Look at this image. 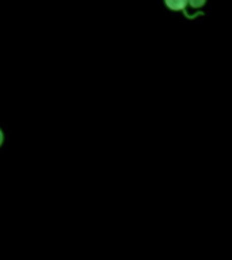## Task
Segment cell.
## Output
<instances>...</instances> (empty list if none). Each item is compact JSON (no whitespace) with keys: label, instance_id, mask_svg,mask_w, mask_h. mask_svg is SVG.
Segmentation results:
<instances>
[{"label":"cell","instance_id":"obj_1","mask_svg":"<svg viewBox=\"0 0 232 260\" xmlns=\"http://www.w3.org/2000/svg\"><path fill=\"white\" fill-rule=\"evenodd\" d=\"M166 4L172 10H182L186 6V2H166Z\"/></svg>","mask_w":232,"mask_h":260},{"label":"cell","instance_id":"obj_2","mask_svg":"<svg viewBox=\"0 0 232 260\" xmlns=\"http://www.w3.org/2000/svg\"><path fill=\"white\" fill-rule=\"evenodd\" d=\"M3 141H4V134L3 132H2V129H0V146L3 145Z\"/></svg>","mask_w":232,"mask_h":260}]
</instances>
